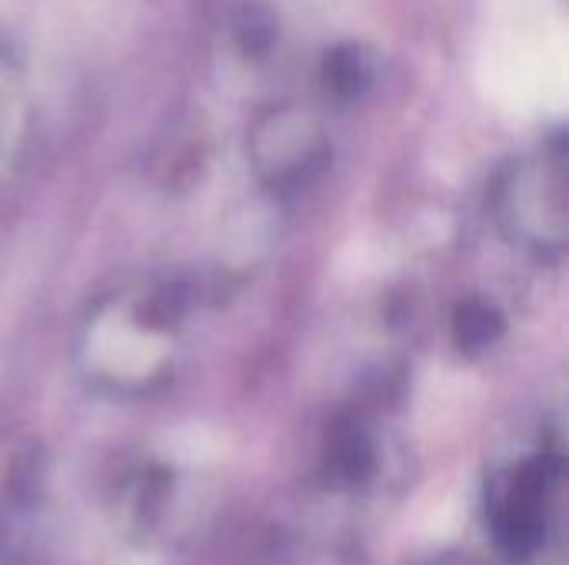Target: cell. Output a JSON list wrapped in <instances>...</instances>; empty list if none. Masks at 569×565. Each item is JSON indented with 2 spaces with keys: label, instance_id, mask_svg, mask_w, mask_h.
Returning a JSON list of instances; mask_svg holds the SVG:
<instances>
[{
  "label": "cell",
  "instance_id": "6da1fadb",
  "mask_svg": "<svg viewBox=\"0 0 569 565\" xmlns=\"http://www.w3.org/2000/svg\"><path fill=\"white\" fill-rule=\"evenodd\" d=\"M493 216L513 246L560 256L569 240L567 147L553 140L513 160L493 183Z\"/></svg>",
  "mask_w": 569,
  "mask_h": 565
},
{
  "label": "cell",
  "instance_id": "7a4b0ae2",
  "mask_svg": "<svg viewBox=\"0 0 569 565\" xmlns=\"http://www.w3.org/2000/svg\"><path fill=\"white\" fill-rule=\"evenodd\" d=\"M183 296L173 286H127L93 303L83 323V353L93 360H137L143 370L157 366L177 336Z\"/></svg>",
  "mask_w": 569,
  "mask_h": 565
},
{
  "label": "cell",
  "instance_id": "3957f363",
  "mask_svg": "<svg viewBox=\"0 0 569 565\" xmlns=\"http://www.w3.org/2000/svg\"><path fill=\"white\" fill-rule=\"evenodd\" d=\"M247 157L267 190L293 193L310 186L330 163V133L313 110L280 103L253 120L247 133Z\"/></svg>",
  "mask_w": 569,
  "mask_h": 565
},
{
  "label": "cell",
  "instance_id": "277c9868",
  "mask_svg": "<svg viewBox=\"0 0 569 565\" xmlns=\"http://www.w3.org/2000/svg\"><path fill=\"white\" fill-rule=\"evenodd\" d=\"M370 80H373V60L363 47L343 43L323 57V83L333 97L353 100L370 87Z\"/></svg>",
  "mask_w": 569,
  "mask_h": 565
},
{
  "label": "cell",
  "instance_id": "5b68a950",
  "mask_svg": "<svg viewBox=\"0 0 569 565\" xmlns=\"http://www.w3.org/2000/svg\"><path fill=\"white\" fill-rule=\"evenodd\" d=\"M503 333V313L490 300H463L453 313V336L463 350H487Z\"/></svg>",
  "mask_w": 569,
  "mask_h": 565
},
{
  "label": "cell",
  "instance_id": "8992f818",
  "mask_svg": "<svg viewBox=\"0 0 569 565\" xmlns=\"http://www.w3.org/2000/svg\"><path fill=\"white\" fill-rule=\"evenodd\" d=\"M237 37L247 53H267L277 40V23L267 10H243V20L237 23Z\"/></svg>",
  "mask_w": 569,
  "mask_h": 565
}]
</instances>
